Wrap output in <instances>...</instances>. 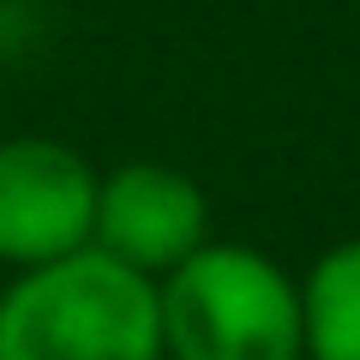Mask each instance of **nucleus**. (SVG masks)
<instances>
[{"mask_svg": "<svg viewBox=\"0 0 360 360\" xmlns=\"http://www.w3.org/2000/svg\"><path fill=\"white\" fill-rule=\"evenodd\" d=\"M96 168L66 139L18 132L0 139V264L37 270L90 246L96 229Z\"/></svg>", "mask_w": 360, "mask_h": 360, "instance_id": "nucleus-3", "label": "nucleus"}, {"mask_svg": "<svg viewBox=\"0 0 360 360\" xmlns=\"http://www.w3.org/2000/svg\"><path fill=\"white\" fill-rule=\"evenodd\" d=\"M205 240H210V198L193 174L168 162H120L96 180L90 246H103L108 258L144 270V276H168Z\"/></svg>", "mask_w": 360, "mask_h": 360, "instance_id": "nucleus-4", "label": "nucleus"}, {"mask_svg": "<svg viewBox=\"0 0 360 360\" xmlns=\"http://www.w3.org/2000/svg\"><path fill=\"white\" fill-rule=\"evenodd\" d=\"M307 360H360V234L319 252L300 276Z\"/></svg>", "mask_w": 360, "mask_h": 360, "instance_id": "nucleus-5", "label": "nucleus"}, {"mask_svg": "<svg viewBox=\"0 0 360 360\" xmlns=\"http://www.w3.org/2000/svg\"><path fill=\"white\" fill-rule=\"evenodd\" d=\"M0 360H162L156 276L78 246L0 288Z\"/></svg>", "mask_w": 360, "mask_h": 360, "instance_id": "nucleus-1", "label": "nucleus"}, {"mask_svg": "<svg viewBox=\"0 0 360 360\" xmlns=\"http://www.w3.org/2000/svg\"><path fill=\"white\" fill-rule=\"evenodd\" d=\"M162 360H307L300 283L246 240H205L156 276Z\"/></svg>", "mask_w": 360, "mask_h": 360, "instance_id": "nucleus-2", "label": "nucleus"}]
</instances>
